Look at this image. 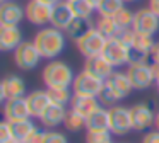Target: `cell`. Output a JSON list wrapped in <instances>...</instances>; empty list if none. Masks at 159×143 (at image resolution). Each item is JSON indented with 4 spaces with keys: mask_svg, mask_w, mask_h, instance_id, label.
Instances as JSON below:
<instances>
[{
    "mask_svg": "<svg viewBox=\"0 0 159 143\" xmlns=\"http://www.w3.org/2000/svg\"><path fill=\"white\" fill-rule=\"evenodd\" d=\"M33 43L36 44L41 58L46 60H55L60 53L63 51L67 44V36L62 29H57V27L50 26V27H43L36 32Z\"/></svg>",
    "mask_w": 159,
    "mask_h": 143,
    "instance_id": "cell-1",
    "label": "cell"
},
{
    "mask_svg": "<svg viewBox=\"0 0 159 143\" xmlns=\"http://www.w3.org/2000/svg\"><path fill=\"white\" fill-rule=\"evenodd\" d=\"M43 84L46 85V89L50 87H72L74 84V75L72 68L65 63V61H50L48 65H45L41 72Z\"/></svg>",
    "mask_w": 159,
    "mask_h": 143,
    "instance_id": "cell-2",
    "label": "cell"
},
{
    "mask_svg": "<svg viewBox=\"0 0 159 143\" xmlns=\"http://www.w3.org/2000/svg\"><path fill=\"white\" fill-rule=\"evenodd\" d=\"M106 41H108L106 37H104L96 27H93V29H91L87 34H84L79 41H75V44H77L79 53L87 60V58H94V56L103 54V50H104V46H106Z\"/></svg>",
    "mask_w": 159,
    "mask_h": 143,
    "instance_id": "cell-3",
    "label": "cell"
},
{
    "mask_svg": "<svg viewBox=\"0 0 159 143\" xmlns=\"http://www.w3.org/2000/svg\"><path fill=\"white\" fill-rule=\"evenodd\" d=\"M110 111V131L116 136H123L128 131L134 129L132 124V114L130 107H123V106H113L108 109Z\"/></svg>",
    "mask_w": 159,
    "mask_h": 143,
    "instance_id": "cell-4",
    "label": "cell"
},
{
    "mask_svg": "<svg viewBox=\"0 0 159 143\" xmlns=\"http://www.w3.org/2000/svg\"><path fill=\"white\" fill-rule=\"evenodd\" d=\"M14 60L21 70L28 72L38 67V63L41 61V54L33 41H22L21 46L14 51Z\"/></svg>",
    "mask_w": 159,
    "mask_h": 143,
    "instance_id": "cell-5",
    "label": "cell"
},
{
    "mask_svg": "<svg viewBox=\"0 0 159 143\" xmlns=\"http://www.w3.org/2000/svg\"><path fill=\"white\" fill-rule=\"evenodd\" d=\"M104 82L99 80V78L89 75L87 72H80V73L75 75L72 84V90L74 95H86V97H98L103 89Z\"/></svg>",
    "mask_w": 159,
    "mask_h": 143,
    "instance_id": "cell-6",
    "label": "cell"
},
{
    "mask_svg": "<svg viewBox=\"0 0 159 143\" xmlns=\"http://www.w3.org/2000/svg\"><path fill=\"white\" fill-rule=\"evenodd\" d=\"M103 56L106 58L115 68L121 67V65H128V61H130V48L121 43L118 37L108 39L106 46H104V50H103Z\"/></svg>",
    "mask_w": 159,
    "mask_h": 143,
    "instance_id": "cell-7",
    "label": "cell"
},
{
    "mask_svg": "<svg viewBox=\"0 0 159 143\" xmlns=\"http://www.w3.org/2000/svg\"><path fill=\"white\" fill-rule=\"evenodd\" d=\"M132 29L135 32L140 34H149V36H154L159 31V17L152 12L149 7H144V9H139L135 12L134 17V26Z\"/></svg>",
    "mask_w": 159,
    "mask_h": 143,
    "instance_id": "cell-8",
    "label": "cell"
},
{
    "mask_svg": "<svg viewBox=\"0 0 159 143\" xmlns=\"http://www.w3.org/2000/svg\"><path fill=\"white\" fill-rule=\"evenodd\" d=\"M52 14L53 5L41 0H29L26 5V17L34 26H46L48 22H52Z\"/></svg>",
    "mask_w": 159,
    "mask_h": 143,
    "instance_id": "cell-9",
    "label": "cell"
},
{
    "mask_svg": "<svg viewBox=\"0 0 159 143\" xmlns=\"http://www.w3.org/2000/svg\"><path fill=\"white\" fill-rule=\"evenodd\" d=\"M127 75L130 78L134 89L137 90H144V89L151 87L154 84V75H152V68L149 63H142V65H128Z\"/></svg>",
    "mask_w": 159,
    "mask_h": 143,
    "instance_id": "cell-10",
    "label": "cell"
},
{
    "mask_svg": "<svg viewBox=\"0 0 159 143\" xmlns=\"http://www.w3.org/2000/svg\"><path fill=\"white\" fill-rule=\"evenodd\" d=\"M130 114H132L134 129H137V131H144V129H149L152 124H156V112L152 111L151 106H147L145 102L132 106Z\"/></svg>",
    "mask_w": 159,
    "mask_h": 143,
    "instance_id": "cell-11",
    "label": "cell"
},
{
    "mask_svg": "<svg viewBox=\"0 0 159 143\" xmlns=\"http://www.w3.org/2000/svg\"><path fill=\"white\" fill-rule=\"evenodd\" d=\"M4 116H5V121H9V123L31 118V111H29L26 97H17V99L5 101L4 102Z\"/></svg>",
    "mask_w": 159,
    "mask_h": 143,
    "instance_id": "cell-12",
    "label": "cell"
},
{
    "mask_svg": "<svg viewBox=\"0 0 159 143\" xmlns=\"http://www.w3.org/2000/svg\"><path fill=\"white\" fill-rule=\"evenodd\" d=\"M84 72H87L89 75L99 78V80L106 82L108 78L113 75L115 67L103 56V54H99V56H94V58H87L86 63H84Z\"/></svg>",
    "mask_w": 159,
    "mask_h": 143,
    "instance_id": "cell-13",
    "label": "cell"
},
{
    "mask_svg": "<svg viewBox=\"0 0 159 143\" xmlns=\"http://www.w3.org/2000/svg\"><path fill=\"white\" fill-rule=\"evenodd\" d=\"M26 94V84L21 77L16 75H9L2 80L0 85V99L2 101H9V99H17V97H24Z\"/></svg>",
    "mask_w": 159,
    "mask_h": 143,
    "instance_id": "cell-14",
    "label": "cell"
},
{
    "mask_svg": "<svg viewBox=\"0 0 159 143\" xmlns=\"http://www.w3.org/2000/svg\"><path fill=\"white\" fill-rule=\"evenodd\" d=\"M26 17V9L16 2H2L0 5V26H19Z\"/></svg>",
    "mask_w": 159,
    "mask_h": 143,
    "instance_id": "cell-15",
    "label": "cell"
},
{
    "mask_svg": "<svg viewBox=\"0 0 159 143\" xmlns=\"http://www.w3.org/2000/svg\"><path fill=\"white\" fill-rule=\"evenodd\" d=\"M22 43V32L17 26H0V50L16 51Z\"/></svg>",
    "mask_w": 159,
    "mask_h": 143,
    "instance_id": "cell-16",
    "label": "cell"
},
{
    "mask_svg": "<svg viewBox=\"0 0 159 143\" xmlns=\"http://www.w3.org/2000/svg\"><path fill=\"white\" fill-rule=\"evenodd\" d=\"M74 19H75V15H74V12H72V9H70V5H69L67 0H62L60 3L53 5L52 22H50L53 27L65 31L67 27H69V24L72 22Z\"/></svg>",
    "mask_w": 159,
    "mask_h": 143,
    "instance_id": "cell-17",
    "label": "cell"
},
{
    "mask_svg": "<svg viewBox=\"0 0 159 143\" xmlns=\"http://www.w3.org/2000/svg\"><path fill=\"white\" fill-rule=\"evenodd\" d=\"M67 111L69 109L65 107V106H58V104H50L48 107H46V111L43 112L41 116H39V121H41V124L45 126V128H57V126L63 124V121H65V116H67Z\"/></svg>",
    "mask_w": 159,
    "mask_h": 143,
    "instance_id": "cell-18",
    "label": "cell"
},
{
    "mask_svg": "<svg viewBox=\"0 0 159 143\" xmlns=\"http://www.w3.org/2000/svg\"><path fill=\"white\" fill-rule=\"evenodd\" d=\"M70 109H74L75 112H79L84 118H89L91 114H94L96 111L101 109V102L98 97H86V95H74Z\"/></svg>",
    "mask_w": 159,
    "mask_h": 143,
    "instance_id": "cell-19",
    "label": "cell"
},
{
    "mask_svg": "<svg viewBox=\"0 0 159 143\" xmlns=\"http://www.w3.org/2000/svg\"><path fill=\"white\" fill-rule=\"evenodd\" d=\"M87 133H108L110 131V111L101 107L86 119ZM111 133V131H110Z\"/></svg>",
    "mask_w": 159,
    "mask_h": 143,
    "instance_id": "cell-20",
    "label": "cell"
},
{
    "mask_svg": "<svg viewBox=\"0 0 159 143\" xmlns=\"http://www.w3.org/2000/svg\"><path fill=\"white\" fill-rule=\"evenodd\" d=\"M26 101H28L31 116H34V118H39V116L46 111V107L52 104V101H50L48 92L46 90H33V92H29L28 97H26Z\"/></svg>",
    "mask_w": 159,
    "mask_h": 143,
    "instance_id": "cell-21",
    "label": "cell"
},
{
    "mask_svg": "<svg viewBox=\"0 0 159 143\" xmlns=\"http://www.w3.org/2000/svg\"><path fill=\"white\" fill-rule=\"evenodd\" d=\"M106 84L110 85L118 95H120V99L128 97L130 92L134 90V85H132L130 78H128L127 72H125V73L123 72H113V75L106 80Z\"/></svg>",
    "mask_w": 159,
    "mask_h": 143,
    "instance_id": "cell-22",
    "label": "cell"
},
{
    "mask_svg": "<svg viewBox=\"0 0 159 143\" xmlns=\"http://www.w3.org/2000/svg\"><path fill=\"white\" fill-rule=\"evenodd\" d=\"M93 27H94L93 19H77V17H75V19L69 24V27H67L63 32H65V36L69 37V39L79 41L80 37H82L84 34L89 32Z\"/></svg>",
    "mask_w": 159,
    "mask_h": 143,
    "instance_id": "cell-23",
    "label": "cell"
},
{
    "mask_svg": "<svg viewBox=\"0 0 159 143\" xmlns=\"http://www.w3.org/2000/svg\"><path fill=\"white\" fill-rule=\"evenodd\" d=\"M36 128H38V126L31 121V118L11 123V129H12V135H14V140L16 141H21V143H24L26 140L34 133Z\"/></svg>",
    "mask_w": 159,
    "mask_h": 143,
    "instance_id": "cell-24",
    "label": "cell"
},
{
    "mask_svg": "<svg viewBox=\"0 0 159 143\" xmlns=\"http://www.w3.org/2000/svg\"><path fill=\"white\" fill-rule=\"evenodd\" d=\"M94 27H96L106 39H115V37H118L121 32V29L118 27V24L115 22L113 17H99V19L94 22Z\"/></svg>",
    "mask_w": 159,
    "mask_h": 143,
    "instance_id": "cell-25",
    "label": "cell"
},
{
    "mask_svg": "<svg viewBox=\"0 0 159 143\" xmlns=\"http://www.w3.org/2000/svg\"><path fill=\"white\" fill-rule=\"evenodd\" d=\"M67 2L77 19H93V14L96 12V7L89 0H67Z\"/></svg>",
    "mask_w": 159,
    "mask_h": 143,
    "instance_id": "cell-26",
    "label": "cell"
},
{
    "mask_svg": "<svg viewBox=\"0 0 159 143\" xmlns=\"http://www.w3.org/2000/svg\"><path fill=\"white\" fill-rule=\"evenodd\" d=\"M46 92H48V97L52 101V104L65 106V107L69 104H72L74 95L69 87H50V89H46Z\"/></svg>",
    "mask_w": 159,
    "mask_h": 143,
    "instance_id": "cell-27",
    "label": "cell"
},
{
    "mask_svg": "<svg viewBox=\"0 0 159 143\" xmlns=\"http://www.w3.org/2000/svg\"><path fill=\"white\" fill-rule=\"evenodd\" d=\"M154 44H156V41H154V37H152V36H149V34L135 32V37H134V43H132V48H130V50L139 51V53L151 54Z\"/></svg>",
    "mask_w": 159,
    "mask_h": 143,
    "instance_id": "cell-28",
    "label": "cell"
},
{
    "mask_svg": "<svg viewBox=\"0 0 159 143\" xmlns=\"http://www.w3.org/2000/svg\"><path fill=\"white\" fill-rule=\"evenodd\" d=\"M123 7V0H103L98 7V14H99V17H115Z\"/></svg>",
    "mask_w": 159,
    "mask_h": 143,
    "instance_id": "cell-29",
    "label": "cell"
},
{
    "mask_svg": "<svg viewBox=\"0 0 159 143\" xmlns=\"http://www.w3.org/2000/svg\"><path fill=\"white\" fill-rule=\"evenodd\" d=\"M63 126H65V129L75 133V131H79V129L86 128V118L80 116L79 112H75L74 109H69V111H67V116H65V121H63Z\"/></svg>",
    "mask_w": 159,
    "mask_h": 143,
    "instance_id": "cell-30",
    "label": "cell"
},
{
    "mask_svg": "<svg viewBox=\"0 0 159 143\" xmlns=\"http://www.w3.org/2000/svg\"><path fill=\"white\" fill-rule=\"evenodd\" d=\"M98 99H99L101 106H108V107H113V106H116L118 101H121L120 95H118L116 92H115L113 89L106 84V82H104V85H103V89H101Z\"/></svg>",
    "mask_w": 159,
    "mask_h": 143,
    "instance_id": "cell-31",
    "label": "cell"
},
{
    "mask_svg": "<svg viewBox=\"0 0 159 143\" xmlns=\"http://www.w3.org/2000/svg\"><path fill=\"white\" fill-rule=\"evenodd\" d=\"M134 17H135V12H132L127 7H123L113 19H115V22L118 24V27L123 31V29H130V27L134 26Z\"/></svg>",
    "mask_w": 159,
    "mask_h": 143,
    "instance_id": "cell-32",
    "label": "cell"
},
{
    "mask_svg": "<svg viewBox=\"0 0 159 143\" xmlns=\"http://www.w3.org/2000/svg\"><path fill=\"white\" fill-rule=\"evenodd\" d=\"M14 141V135L11 129V123L2 121L0 123V143H11Z\"/></svg>",
    "mask_w": 159,
    "mask_h": 143,
    "instance_id": "cell-33",
    "label": "cell"
},
{
    "mask_svg": "<svg viewBox=\"0 0 159 143\" xmlns=\"http://www.w3.org/2000/svg\"><path fill=\"white\" fill-rule=\"evenodd\" d=\"M111 135L113 133H87L86 141L87 143H108L111 141Z\"/></svg>",
    "mask_w": 159,
    "mask_h": 143,
    "instance_id": "cell-34",
    "label": "cell"
},
{
    "mask_svg": "<svg viewBox=\"0 0 159 143\" xmlns=\"http://www.w3.org/2000/svg\"><path fill=\"white\" fill-rule=\"evenodd\" d=\"M43 143H69L67 136L60 131H46L45 133V140Z\"/></svg>",
    "mask_w": 159,
    "mask_h": 143,
    "instance_id": "cell-35",
    "label": "cell"
},
{
    "mask_svg": "<svg viewBox=\"0 0 159 143\" xmlns=\"http://www.w3.org/2000/svg\"><path fill=\"white\" fill-rule=\"evenodd\" d=\"M45 133H46V131H43V129L36 128L34 133H33V135L29 136V138L26 140L24 143H43V140H45Z\"/></svg>",
    "mask_w": 159,
    "mask_h": 143,
    "instance_id": "cell-36",
    "label": "cell"
},
{
    "mask_svg": "<svg viewBox=\"0 0 159 143\" xmlns=\"http://www.w3.org/2000/svg\"><path fill=\"white\" fill-rule=\"evenodd\" d=\"M142 143H159V131H157V129L149 131L147 135L142 138Z\"/></svg>",
    "mask_w": 159,
    "mask_h": 143,
    "instance_id": "cell-37",
    "label": "cell"
},
{
    "mask_svg": "<svg viewBox=\"0 0 159 143\" xmlns=\"http://www.w3.org/2000/svg\"><path fill=\"white\" fill-rule=\"evenodd\" d=\"M151 60H152V63H159V43H156L154 48H152V51H151Z\"/></svg>",
    "mask_w": 159,
    "mask_h": 143,
    "instance_id": "cell-38",
    "label": "cell"
},
{
    "mask_svg": "<svg viewBox=\"0 0 159 143\" xmlns=\"http://www.w3.org/2000/svg\"><path fill=\"white\" fill-rule=\"evenodd\" d=\"M149 9L159 17V0H149Z\"/></svg>",
    "mask_w": 159,
    "mask_h": 143,
    "instance_id": "cell-39",
    "label": "cell"
},
{
    "mask_svg": "<svg viewBox=\"0 0 159 143\" xmlns=\"http://www.w3.org/2000/svg\"><path fill=\"white\" fill-rule=\"evenodd\" d=\"M151 68H152L154 80H156V84H157V82H159V63H151Z\"/></svg>",
    "mask_w": 159,
    "mask_h": 143,
    "instance_id": "cell-40",
    "label": "cell"
},
{
    "mask_svg": "<svg viewBox=\"0 0 159 143\" xmlns=\"http://www.w3.org/2000/svg\"><path fill=\"white\" fill-rule=\"evenodd\" d=\"M41 2H45V3H50V5H57V3H60L62 0H41Z\"/></svg>",
    "mask_w": 159,
    "mask_h": 143,
    "instance_id": "cell-41",
    "label": "cell"
},
{
    "mask_svg": "<svg viewBox=\"0 0 159 143\" xmlns=\"http://www.w3.org/2000/svg\"><path fill=\"white\" fill-rule=\"evenodd\" d=\"M89 2H91V3H93V5H94V7H96V10H98V7H99V3H101V2H103V0H89Z\"/></svg>",
    "mask_w": 159,
    "mask_h": 143,
    "instance_id": "cell-42",
    "label": "cell"
},
{
    "mask_svg": "<svg viewBox=\"0 0 159 143\" xmlns=\"http://www.w3.org/2000/svg\"><path fill=\"white\" fill-rule=\"evenodd\" d=\"M154 126H156V129L159 131V111L156 112V124H154Z\"/></svg>",
    "mask_w": 159,
    "mask_h": 143,
    "instance_id": "cell-43",
    "label": "cell"
},
{
    "mask_svg": "<svg viewBox=\"0 0 159 143\" xmlns=\"http://www.w3.org/2000/svg\"><path fill=\"white\" fill-rule=\"evenodd\" d=\"M125 3H134V2H137V0H123Z\"/></svg>",
    "mask_w": 159,
    "mask_h": 143,
    "instance_id": "cell-44",
    "label": "cell"
},
{
    "mask_svg": "<svg viewBox=\"0 0 159 143\" xmlns=\"http://www.w3.org/2000/svg\"><path fill=\"white\" fill-rule=\"evenodd\" d=\"M2 2H14V0H2Z\"/></svg>",
    "mask_w": 159,
    "mask_h": 143,
    "instance_id": "cell-45",
    "label": "cell"
},
{
    "mask_svg": "<svg viewBox=\"0 0 159 143\" xmlns=\"http://www.w3.org/2000/svg\"><path fill=\"white\" fill-rule=\"evenodd\" d=\"M11 143H21V141H16V140H14V141H11Z\"/></svg>",
    "mask_w": 159,
    "mask_h": 143,
    "instance_id": "cell-46",
    "label": "cell"
},
{
    "mask_svg": "<svg viewBox=\"0 0 159 143\" xmlns=\"http://www.w3.org/2000/svg\"><path fill=\"white\" fill-rule=\"evenodd\" d=\"M157 92H159V82H157Z\"/></svg>",
    "mask_w": 159,
    "mask_h": 143,
    "instance_id": "cell-47",
    "label": "cell"
},
{
    "mask_svg": "<svg viewBox=\"0 0 159 143\" xmlns=\"http://www.w3.org/2000/svg\"><path fill=\"white\" fill-rule=\"evenodd\" d=\"M108 143H113V141H108Z\"/></svg>",
    "mask_w": 159,
    "mask_h": 143,
    "instance_id": "cell-48",
    "label": "cell"
}]
</instances>
